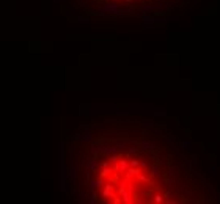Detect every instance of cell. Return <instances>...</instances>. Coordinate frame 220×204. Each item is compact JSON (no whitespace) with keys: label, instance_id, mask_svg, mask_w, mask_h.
<instances>
[{"label":"cell","instance_id":"cell-2","mask_svg":"<svg viewBox=\"0 0 220 204\" xmlns=\"http://www.w3.org/2000/svg\"><path fill=\"white\" fill-rule=\"evenodd\" d=\"M97 2H102V3H115V5H129V6H134V5H143L146 2H151V0H97Z\"/></svg>","mask_w":220,"mask_h":204},{"label":"cell","instance_id":"cell-1","mask_svg":"<svg viewBox=\"0 0 220 204\" xmlns=\"http://www.w3.org/2000/svg\"><path fill=\"white\" fill-rule=\"evenodd\" d=\"M88 184L99 203L168 201L160 160L141 144L115 141L91 160Z\"/></svg>","mask_w":220,"mask_h":204}]
</instances>
